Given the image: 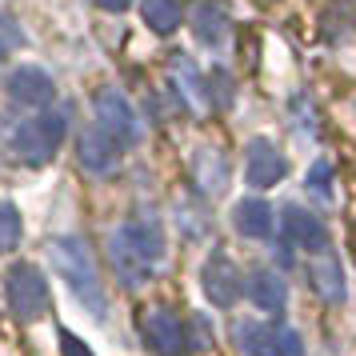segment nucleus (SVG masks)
Returning <instances> with one entry per match:
<instances>
[{
  "mask_svg": "<svg viewBox=\"0 0 356 356\" xmlns=\"http://www.w3.org/2000/svg\"><path fill=\"white\" fill-rule=\"evenodd\" d=\"M60 353H65V356H92V353H88V344L76 340L72 332H60Z\"/></svg>",
  "mask_w": 356,
  "mask_h": 356,
  "instance_id": "22",
  "label": "nucleus"
},
{
  "mask_svg": "<svg viewBox=\"0 0 356 356\" xmlns=\"http://www.w3.org/2000/svg\"><path fill=\"white\" fill-rule=\"evenodd\" d=\"M284 241L300 244L308 252H324V248H328V232H324V225L312 212L289 204V209H284Z\"/></svg>",
  "mask_w": 356,
  "mask_h": 356,
  "instance_id": "13",
  "label": "nucleus"
},
{
  "mask_svg": "<svg viewBox=\"0 0 356 356\" xmlns=\"http://www.w3.org/2000/svg\"><path fill=\"white\" fill-rule=\"evenodd\" d=\"M200 284H204V296H209L212 305H220V308H228L236 296H241V273H236V264L228 260V252H212V257L204 260Z\"/></svg>",
  "mask_w": 356,
  "mask_h": 356,
  "instance_id": "8",
  "label": "nucleus"
},
{
  "mask_svg": "<svg viewBox=\"0 0 356 356\" xmlns=\"http://www.w3.org/2000/svg\"><path fill=\"white\" fill-rule=\"evenodd\" d=\"M8 97L17 100V104H29V108H44L56 97V84H52V76L44 68L24 65L8 76Z\"/></svg>",
  "mask_w": 356,
  "mask_h": 356,
  "instance_id": "10",
  "label": "nucleus"
},
{
  "mask_svg": "<svg viewBox=\"0 0 356 356\" xmlns=\"http://www.w3.org/2000/svg\"><path fill=\"white\" fill-rule=\"evenodd\" d=\"M188 24H193V33H196V40L200 44H225L228 40V13L216 4V0H196L193 8H188Z\"/></svg>",
  "mask_w": 356,
  "mask_h": 356,
  "instance_id": "12",
  "label": "nucleus"
},
{
  "mask_svg": "<svg viewBox=\"0 0 356 356\" xmlns=\"http://www.w3.org/2000/svg\"><path fill=\"white\" fill-rule=\"evenodd\" d=\"M97 4H100V8H108V13H124L132 0H97Z\"/></svg>",
  "mask_w": 356,
  "mask_h": 356,
  "instance_id": "23",
  "label": "nucleus"
},
{
  "mask_svg": "<svg viewBox=\"0 0 356 356\" xmlns=\"http://www.w3.org/2000/svg\"><path fill=\"white\" fill-rule=\"evenodd\" d=\"M172 81H177L180 97H184L188 108H204L209 88H204V81H200V72H196V65L188 60V56H177V60H172Z\"/></svg>",
  "mask_w": 356,
  "mask_h": 356,
  "instance_id": "19",
  "label": "nucleus"
},
{
  "mask_svg": "<svg viewBox=\"0 0 356 356\" xmlns=\"http://www.w3.org/2000/svg\"><path fill=\"white\" fill-rule=\"evenodd\" d=\"M145 344L152 348L156 356H180L184 353V344H188V332H184V324L168 312V308H152L145 316Z\"/></svg>",
  "mask_w": 356,
  "mask_h": 356,
  "instance_id": "9",
  "label": "nucleus"
},
{
  "mask_svg": "<svg viewBox=\"0 0 356 356\" xmlns=\"http://www.w3.org/2000/svg\"><path fill=\"white\" fill-rule=\"evenodd\" d=\"M140 13H145V24L152 33L168 36V33H177L180 20H184V0H145Z\"/></svg>",
  "mask_w": 356,
  "mask_h": 356,
  "instance_id": "18",
  "label": "nucleus"
},
{
  "mask_svg": "<svg viewBox=\"0 0 356 356\" xmlns=\"http://www.w3.org/2000/svg\"><path fill=\"white\" fill-rule=\"evenodd\" d=\"M49 257H52V264H56L60 280L72 289V296H76L88 312L104 316L108 308H104V292H100V276H97L92 248H88L81 236H65V241H52Z\"/></svg>",
  "mask_w": 356,
  "mask_h": 356,
  "instance_id": "2",
  "label": "nucleus"
},
{
  "mask_svg": "<svg viewBox=\"0 0 356 356\" xmlns=\"http://www.w3.org/2000/svg\"><path fill=\"white\" fill-rule=\"evenodd\" d=\"M236 344L248 356H305V340L289 324L241 321L236 324Z\"/></svg>",
  "mask_w": 356,
  "mask_h": 356,
  "instance_id": "3",
  "label": "nucleus"
},
{
  "mask_svg": "<svg viewBox=\"0 0 356 356\" xmlns=\"http://www.w3.org/2000/svg\"><path fill=\"white\" fill-rule=\"evenodd\" d=\"M308 188L321 196H332V164L328 161H316L312 164V172H308Z\"/></svg>",
  "mask_w": 356,
  "mask_h": 356,
  "instance_id": "21",
  "label": "nucleus"
},
{
  "mask_svg": "<svg viewBox=\"0 0 356 356\" xmlns=\"http://www.w3.org/2000/svg\"><path fill=\"white\" fill-rule=\"evenodd\" d=\"M76 148H81V164L92 172V177H108L116 164H120V145H116L104 129H97V124L84 132Z\"/></svg>",
  "mask_w": 356,
  "mask_h": 356,
  "instance_id": "11",
  "label": "nucleus"
},
{
  "mask_svg": "<svg viewBox=\"0 0 356 356\" xmlns=\"http://www.w3.org/2000/svg\"><path fill=\"white\" fill-rule=\"evenodd\" d=\"M65 140V116H36L13 132V152L24 164H49Z\"/></svg>",
  "mask_w": 356,
  "mask_h": 356,
  "instance_id": "4",
  "label": "nucleus"
},
{
  "mask_svg": "<svg viewBox=\"0 0 356 356\" xmlns=\"http://www.w3.org/2000/svg\"><path fill=\"white\" fill-rule=\"evenodd\" d=\"M244 292L252 296V305H257L260 312H280V308L289 305L284 276L273 273V268H260V273H252V276H248V284H244Z\"/></svg>",
  "mask_w": 356,
  "mask_h": 356,
  "instance_id": "15",
  "label": "nucleus"
},
{
  "mask_svg": "<svg viewBox=\"0 0 356 356\" xmlns=\"http://www.w3.org/2000/svg\"><path fill=\"white\" fill-rule=\"evenodd\" d=\"M8 305L20 321H40L49 312V280L33 264H17L8 273Z\"/></svg>",
  "mask_w": 356,
  "mask_h": 356,
  "instance_id": "5",
  "label": "nucleus"
},
{
  "mask_svg": "<svg viewBox=\"0 0 356 356\" xmlns=\"http://www.w3.org/2000/svg\"><path fill=\"white\" fill-rule=\"evenodd\" d=\"M248 164H244V177H248V184L252 188H273V184H280L284 180V172H289V161L280 156V148L268 140V136H257V140H248Z\"/></svg>",
  "mask_w": 356,
  "mask_h": 356,
  "instance_id": "7",
  "label": "nucleus"
},
{
  "mask_svg": "<svg viewBox=\"0 0 356 356\" xmlns=\"http://www.w3.org/2000/svg\"><path fill=\"white\" fill-rule=\"evenodd\" d=\"M108 257H113L116 273L124 284H145L148 276L164 264V232L156 220L148 216H136V220H124L108 236Z\"/></svg>",
  "mask_w": 356,
  "mask_h": 356,
  "instance_id": "1",
  "label": "nucleus"
},
{
  "mask_svg": "<svg viewBox=\"0 0 356 356\" xmlns=\"http://www.w3.org/2000/svg\"><path fill=\"white\" fill-rule=\"evenodd\" d=\"M97 129H104L120 148H132L140 140V120L132 113V104L124 100V92H116V88L97 92Z\"/></svg>",
  "mask_w": 356,
  "mask_h": 356,
  "instance_id": "6",
  "label": "nucleus"
},
{
  "mask_svg": "<svg viewBox=\"0 0 356 356\" xmlns=\"http://www.w3.org/2000/svg\"><path fill=\"white\" fill-rule=\"evenodd\" d=\"M193 180L200 193H225L228 188V161L225 152H216V148H200L193 156Z\"/></svg>",
  "mask_w": 356,
  "mask_h": 356,
  "instance_id": "17",
  "label": "nucleus"
},
{
  "mask_svg": "<svg viewBox=\"0 0 356 356\" xmlns=\"http://www.w3.org/2000/svg\"><path fill=\"white\" fill-rule=\"evenodd\" d=\"M232 225H236L241 236L264 241V236L273 232V209H268V200H260V196H244L241 204L232 209Z\"/></svg>",
  "mask_w": 356,
  "mask_h": 356,
  "instance_id": "16",
  "label": "nucleus"
},
{
  "mask_svg": "<svg viewBox=\"0 0 356 356\" xmlns=\"http://www.w3.org/2000/svg\"><path fill=\"white\" fill-rule=\"evenodd\" d=\"M17 244H20V212L8 200H0V252H13Z\"/></svg>",
  "mask_w": 356,
  "mask_h": 356,
  "instance_id": "20",
  "label": "nucleus"
},
{
  "mask_svg": "<svg viewBox=\"0 0 356 356\" xmlns=\"http://www.w3.org/2000/svg\"><path fill=\"white\" fill-rule=\"evenodd\" d=\"M308 276H312V292H316L321 300H328V305H340V300H344V273H340V260L332 257L328 248L312 257Z\"/></svg>",
  "mask_w": 356,
  "mask_h": 356,
  "instance_id": "14",
  "label": "nucleus"
}]
</instances>
